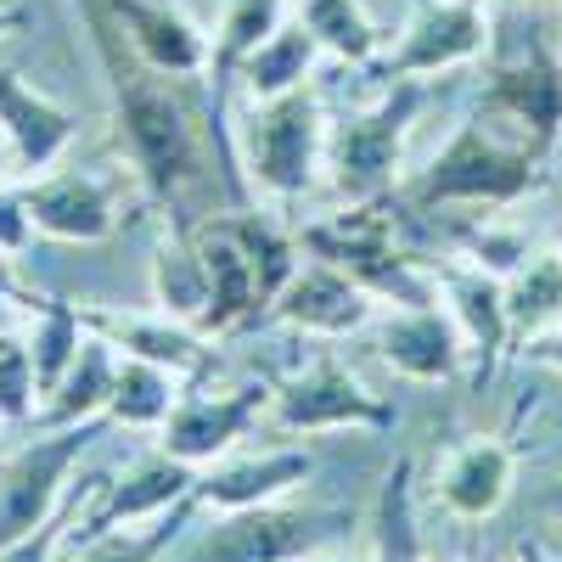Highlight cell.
<instances>
[{"instance_id":"obj_1","label":"cell","mask_w":562,"mask_h":562,"mask_svg":"<svg viewBox=\"0 0 562 562\" xmlns=\"http://www.w3.org/2000/svg\"><path fill=\"white\" fill-rule=\"evenodd\" d=\"M90 45L102 57L108 97H113V135L135 169V180L147 186V198L175 214V231H192L203 214L192 209L198 192H209L214 175L225 180V192L248 203V180L237 175L243 164L231 158V135L214 124L209 108L186 97V79H169L147 68L119 34L108 0H79Z\"/></svg>"},{"instance_id":"obj_2","label":"cell","mask_w":562,"mask_h":562,"mask_svg":"<svg viewBox=\"0 0 562 562\" xmlns=\"http://www.w3.org/2000/svg\"><path fill=\"white\" fill-rule=\"evenodd\" d=\"M192 248L209 270V310H203V338H231V333H248V326H259L281 288L293 281L299 270V237H288L276 220L254 214L248 203L237 209H214L203 214L192 231Z\"/></svg>"},{"instance_id":"obj_3","label":"cell","mask_w":562,"mask_h":562,"mask_svg":"<svg viewBox=\"0 0 562 562\" xmlns=\"http://www.w3.org/2000/svg\"><path fill=\"white\" fill-rule=\"evenodd\" d=\"M540 169H546V153L529 147V140H506L490 124H456V135L434 153V164L400 180L394 203L411 214H434L456 203L512 209L540 186Z\"/></svg>"},{"instance_id":"obj_4","label":"cell","mask_w":562,"mask_h":562,"mask_svg":"<svg viewBox=\"0 0 562 562\" xmlns=\"http://www.w3.org/2000/svg\"><path fill=\"white\" fill-rule=\"evenodd\" d=\"M394 198L383 203H344L333 220H315L299 231V248L310 259H326L349 270L366 293L389 299L394 310H416V304H439V270H428L416 254L400 248V220L389 214Z\"/></svg>"},{"instance_id":"obj_5","label":"cell","mask_w":562,"mask_h":562,"mask_svg":"<svg viewBox=\"0 0 562 562\" xmlns=\"http://www.w3.org/2000/svg\"><path fill=\"white\" fill-rule=\"evenodd\" d=\"M422 108H428V79H394L389 97L333 124V135H326V180H333L344 203H383L400 192L405 140Z\"/></svg>"},{"instance_id":"obj_6","label":"cell","mask_w":562,"mask_h":562,"mask_svg":"<svg viewBox=\"0 0 562 562\" xmlns=\"http://www.w3.org/2000/svg\"><path fill=\"white\" fill-rule=\"evenodd\" d=\"M326 135H333V124L321 113V97L304 85V90H288V97L248 108V119L237 130V153H243L248 180L265 198L293 203V198L315 192V180L326 169Z\"/></svg>"},{"instance_id":"obj_7","label":"cell","mask_w":562,"mask_h":562,"mask_svg":"<svg viewBox=\"0 0 562 562\" xmlns=\"http://www.w3.org/2000/svg\"><path fill=\"white\" fill-rule=\"evenodd\" d=\"M355 529L349 506H243L220 512V524L203 529L175 562H304ZM169 562V557H164Z\"/></svg>"},{"instance_id":"obj_8","label":"cell","mask_w":562,"mask_h":562,"mask_svg":"<svg viewBox=\"0 0 562 562\" xmlns=\"http://www.w3.org/2000/svg\"><path fill=\"white\" fill-rule=\"evenodd\" d=\"M108 428H113L108 416L85 422V428H40V439H23L18 450L0 456V551L57 518L68 473Z\"/></svg>"},{"instance_id":"obj_9","label":"cell","mask_w":562,"mask_h":562,"mask_svg":"<svg viewBox=\"0 0 562 562\" xmlns=\"http://www.w3.org/2000/svg\"><path fill=\"white\" fill-rule=\"evenodd\" d=\"M270 422L281 434H389L394 405L383 394H371L338 355H315L304 371H293L270 400Z\"/></svg>"},{"instance_id":"obj_10","label":"cell","mask_w":562,"mask_h":562,"mask_svg":"<svg viewBox=\"0 0 562 562\" xmlns=\"http://www.w3.org/2000/svg\"><path fill=\"white\" fill-rule=\"evenodd\" d=\"M484 113L512 119L529 147H540V153L557 147V135H562V52L551 45L546 29H529L524 52L495 63V74L484 85Z\"/></svg>"},{"instance_id":"obj_11","label":"cell","mask_w":562,"mask_h":562,"mask_svg":"<svg viewBox=\"0 0 562 562\" xmlns=\"http://www.w3.org/2000/svg\"><path fill=\"white\" fill-rule=\"evenodd\" d=\"M490 0H422L389 52V79H434L490 52Z\"/></svg>"},{"instance_id":"obj_12","label":"cell","mask_w":562,"mask_h":562,"mask_svg":"<svg viewBox=\"0 0 562 562\" xmlns=\"http://www.w3.org/2000/svg\"><path fill=\"white\" fill-rule=\"evenodd\" d=\"M270 400H276V389L270 383H248V389H237V394H180V405L169 411V422H164V439H158V450H169L175 461H186V467H214L220 456H231L237 450V439H248V428L259 416H270Z\"/></svg>"},{"instance_id":"obj_13","label":"cell","mask_w":562,"mask_h":562,"mask_svg":"<svg viewBox=\"0 0 562 562\" xmlns=\"http://www.w3.org/2000/svg\"><path fill=\"white\" fill-rule=\"evenodd\" d=\"M23 203L34 214V231L52 243H79V248H97L119 237V198L113 186L97 169H57V175H40L23 186Z\"/></svg>"},{"instance_id":"obj_14","label":"cell","mask_w":562,"mask_h":562,"mask_svg":"<svg viewBox=\"0 0 562 562\" xmlns=\"http://www.w3.org/2000/svg\"><path fill=\"white\" fill-rule=\"evenodd\" d=\"M192 490H198V467L175 461L169 450L140 456L135 467H124L113 484L97 479V501H85V506H79V529H74V535L85 540V535H102V529L153 524V518H164L169 506H180Z\"/></svg>"},{"instance_id":"obj_15","label":"cell","mask_w":562,"mask_h":562,"mask_svg":"<svg viewBox=\"0 0 562 562\" xmlns=\"http://www.w3.org/2000/svg\"><path fill=\"white\" fill-rule=\"evenodd\" d=\"M276 321H288L293 333H310V338H355L378 321V293H366L360 281L326 259H304L293 270V281L281 288Z\"/></svg>"},{"instance_id":"obj_16","label":"cell","mask_w":562,"mask_h":562,"mask_svg":"<svg viewBox=\"0 0 562 562\" xmlns=\"http://www.w3.org/2000/svg\"><path fill=\"white\" fill-rule=\"evenodd\" d=\"M378 360L411 383H456L467 360V338L445 304L389 310L378 321Z\"/></svg>"},{"instance_id":"obj_17","label":"cell","mask_w":562,"mask_h":562,"mask_svg":"<svg viewBox=\"0 0 562 562\" xmlns=\"http://www.w3.org/2000/svg\"><path fill=\"white\" fill-rule=\"evenodd\" d=\"M108 12H113L124 45L147 68H158L169 79H209L214 45L192 18L175 12L169 0H108Z\"/></svg>"},{"instance_id":"obj_18","label":"cell","mask_w":562,"mask_h":562,"mask_svg":"<svg viewBox=\"0 0 562 562\" xmlns=\"http://www.w3.org/2000/svg\"><path fill=\"white\" fill-rule=\"evenodd\" d=\"M512 484H518V450H512L501 434H479L456 445L445 461H439V479H434V495L450 518L461 524H484L506 506Z\"/></svg>"},{"instance_id":"obj_19","label":"cell","mask_w":562,"mask_h":562,"mask_svg":"<svg viewBox=\"0 0 562 562\" xmlns=\"http://www.w3.org/2000/svg\"><path fill=\"white\" fill-rule=\"evenodd\" d=\"M310 473H315V456L293 445L259 450V456H220L214 467L198 473V506H214V512L270 506V501H288Z\"/></svg>"},{"instance_id":"obj_20","label":"cell","mask_w":562,"mask_h":562,"mask_svg":"<svg viewBox=\"0 0 562 562\" xmlns=\"http://www.w3.org/2000/svg\"><path fill=\"white\" fill-rule=\"evenodd\" d=\"M439 293H445V310L456 315L461 338H467V355H473V383L484 389L495 378L506 344H512L506 281L479 270V265H450V270H439Z\"/></svg>"},{"instance_id":"obj_21","label":"cell","mask_w":562,"mask_h":562,"mask_svg":"<svg viewBox=\"0 0 562 562\" xmlns=\"http://www.w3.org/2000/svg\"><path fill=\"white\" fill-rule=\"evenodd\" d=\"M85 333L108 338L119 355H135V360H153V366H169L180 378H203L209 371V338L198 326H186L175 315H135V310H79Z\"/></svg>"},{"instance_id":"obj_22","label":"cell","mask_w":562,"mask_h":562,"mask_svg":"<svg viewBox=\"0 0 562 562\" xmlns=\"http://www.w3.org/2000/svg\"><path fill=\"white\" fill-rule=\"evenodd\" d=\"M0 135L18 158V169L45 175L68 147H74V113L63 102H52L45 90H34L18 68H0Z\"/></svg>"},{"instance_id":"obj_23","label":"cell","mask_w":562,"mask_h":562,"mask_svg":"<svg viewBox=\"0 0 562 562\" xmlns=\"http://www.w3.org/2000/svg\"><path fill=\"white\" fill-rule=\"evenodd\" d=\"M113 383H119V349L90 333L79 360L68 366V378L40 400L34 428H85V422H102L108 400H113Z\"/></svg>"},{"instance_id":"obj_24","label":"cell","mask_w":562,"mask_h":562,"mask_svg":"<svg viewBox=\"0 0 562 562\" xmlns=\"http://www.w3.org/2000/svg\"><path fill=\"white\" fill-rule=\"evenodd\" d=\"M288 23V0H225V18L214 29V63H209V85H214V102L209 113H225V90L237 79V68L259 52V45Z\"/></svg>"},{"instance_id":"obj_25","label":"cell","mask_w":562,"mask_h":562,"mask_svg":"<svg viewBox=\"0 0 562 562\" xmlns=\"http://www.w3.org/2000/svg\"><path fill=\"white\" fill-rule=\"evenodd\" d=\"M506 321H512V344L518 349L557 333L562 326V254H529L506 276Z\"/></svg>"},{"instance_id":"obj_26","label":"cell","mask_w":562,"mask_h":562,"mask_svg":"<svg viewBox=\"0 0 562 562\" xmlns=\"http://www.w3.org/2000/svg\"><path fill=\"white\" fill-rule=\"evenodd\" d=\"M315 57H321V40L304 29V18H288L259 52L237 68V79L248 85L254 102H270V97H288V90H304L310 74H315Z\"/></svg>"},{"instance_id":"obj_27","label":"cell","mask_w":562,"mask_h":562,"mask_svg":"<svg viewBox=\"0 0 562 562\" xmlns=\"http://www.w3.org/2000/svg\"><path fill=\"white\" fill-rule=\"evenodd\" d=\"M180 383L186 378L169 366L119 355V383H113V400H108V422L113 428H164L169 411L180 405Z\"/></svg>"},{"instance_id":"obj_28","label":"cell","mask_w":562,"mask_h":562,"mask_svg":"<svg viewBox=\"0 0 562 562\" xmlns=\"http://www.w3.org/2000/svg\"><path fill=\"white\" fill-rule=\"evenodd\" d=\"M153 299L164 315L186 321V326H203V310H209V270L192 248L186 231H169L153 254Z\"/></svg>"},{"instance_id":"obj_29","label":"cell","mask_w":562,"mask_h":562,"mask_svg":"<svg viewBox=\"0 0 562 562\" xmlns=\"http://www.w3.org/2000/svg\"><path fill=\"white\" fill-rule=\"evenodd\" d=\"M198 512V490L186 495L180 506H169L164 518H153L147 529H102V535H85L74 562H164L169 546L180 540V529L192 524Z\"/></svg>"},{"instance_id":"obj_30","label":"cell","mask_w":562,"mask_h":562,"mask_svg":"<svg viewBox=\"0 0 562 562\" xmlns=\"http://www.w3.org/2000/svg\"><path fill=\"white\" fill-rule=\"evenodd\" d=\"M85 321H79V304H57V299H40L34 304V326H29V355H34V378H40V400L52 394L68 366L79 360L85 349Z\"/></svg>"},{"instance_id":"obj_31","label":"cell","mask_w":562,"mask_h":562,"mask_svg":"<svg viewBox=\"0 0 562 562\" xmlns=\"http://www.w3.org/2000/svg\"><path fill=\"white\" fill-rule=\"evenodd\" d=\"M304 29L321 40V52H333L338 63H371L383 52V29L371 23L360 0H304Z\"/></svg>"},{"instance_id":"obj_32","label":"cell","mask_w":562,"mask_h":562,"mask_svg":"<svg viewBox=\"0 0 562 562\" xmlns=\"http://www.w3.org/2000/svg\"><path fill=\"white\" fill-rule=\"evenodd\" d=\"M40 411V378H34V355L29 338L0 333V422L7 428H23Z\"/></svg>"},{"instance_id":"obj_33","label":"cell","mask_w":562,"mask_h":562,"mask_svg":"<svg viewBox=\"0 0 562 562\" xmlns=\"http://www.w3.org/2000/svg\"><path fill=\"white\" fill-rule=\"evenodd\" d=\"M79 506H85V495H74L68 512H57L45 529H34V535H23L18 546H7V551H0V562H57V546L68 540V524L79 518Z\"/></svg>"},{"instance_id":"obj_34","label":"cell","mask_w":562,"mask_h":562,"mask_svg":"<svg viewBox=\"0 0 562 562\" xmlns=\"http://www.w3.org/2000/svg\"><path fill=\"white\" fill-rule=\"evenodd\" d=\"M34 243V214L23 203V192H0V248L23 254Z\"/></svg>"},{"instance_id":"obj_35","label":"cell","mask_w":562,"mask_h":562,"mask_svg":"<svg viewBox=\"0 0 562 562\" xmlns=\"http://www.w3.org/2000/svg\"><path fill=\"white\" fill-rule=\"evenodd\" d=\"M524 355L540 360V366H551V371H562V326H557V333H546V338H535Z\"/></svg>"},{"instance_id":"obj_36","label":"cell","mask_w":562,"mask_h":562,"mask_svg":"<svg viewBox=\"0 0 562 562\" xmlns=\"http://www.w3.org/2000/svg\"><path fill=\"white\" fill-rule=\"evenodd\" d=\"M518 562H557V557H551L540 540H524V546H518Z\"/></svg>"},{"instance_id":"obj_37","label":"cell","mask_w":562,"mask_h":562,"mask_svg":"<svg viewBox=\"0 0 562 562\" xmlns=\"http://www.w3.org/2000/svg\"><path fill=\"white\" fill-rule=\"evenodd\" d=\"M546 506H551V518L562 524V473H557V479L546 484Z\"/></svg>"},{"instance_id":"obj_38","label":"cell","mask_w":562,"mask_h":562,"mask_svg":"<svg viewBox=\"0 0 562 562\" xmlns=\"http://www.w3.org/2000/svg\"><path fill=\"white\" fill-rule=\"evenodd\" d=\"M0 288L18 293V276H12V254H7V248H0Z\"/></svg>"},{"instance_id":"obj_39","label":"cell","mask_w":562,"mask_h":562,"mask_svg":"<svg viewBox=\"0 0 562 562\" xmlns=\"http://www.w3.org/2000/svg\"><path fill=\"white\" fill-rule=\"evenodd\" d=\"M0 333H12V293L0 288Z\"/></svg>"},{"instance_id":"obj_40","label":"cell","mask_w":562,"mask_h":562,"mask_svg":"<svg viewBox=\"0 0 562 562\" xmlns=\"http://www.w3.org/2000/svg\"><path fill=\"white\" fill-rule=\"evenodd\" d=\"M18 23H23V18H18V12H7V7H0V34H12V29H18Z\"/></svg>"},{"instance_id":"obj_41","label":"cell","mask_w":562,"mask_h":562,"mask_svg":"<svg viewBox=\"0 0 562 562\" xmlns=\"http://www.w3.org/2000/svg\"><path fill=\"white\" fill-rule=\"evenodd\" d=\"M310 562H349V557H326V551H315V557H310Z\"/></svg>"},{"instance_id":"obj_42","label":"cell","mask_w":562,"mask_h":562,"mask_svg":"<svg viewBox=\"0 0 562 562\" xmlns=\"http://www.w3.org/2000/svg\"><path fill=\"white\" fill-rule=\"evenodd\" d=\"M0 434H7V422H0Z\"/></svg>"},{"instance_id":"obj_43","label":"cell","mask_w":562,"mask_h":562,"mask_svg":"<svg viewBox=\"0 0 562 562\" xmlns=\"http://www.w3.org/2000/svg\"><path fill=\"white\" fill-rule=\"evenodd\" d=\"M0 169H7V158H0Z\"/></svg>"},{"instance_id":"obj_44","label":"cell","mask_w":562,"mask_h":562,"mask_svg":"<svg viewBox=\"0 0 562 562\" xmlns=\"http://www.w3.org/2000/svg\"><path fill=\"white\" fill-rule=\"evenodd\" d=\"M304 562H310V557H304Z\"/></svg>"}]
</instances>
